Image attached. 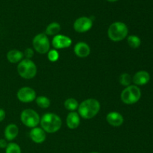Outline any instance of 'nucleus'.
<instances>
[{"label": "nucleus", "instance_id": "obj_16", "mask_svg": "<svg viewBox=\"0 0 153 153\" xmlns=\"http://www.w3.org/2000/svg\"><path fill=\"white\" fill-rule=\"evenodd\" d=\"M18 134H19V128H18V126L16 124H8V125L5 127V128H4V138H5L7 141H12V140H14V139L17 137Z\"/></svg>", "mask_w": 153, "mask_h": 153}, {"label": "nucleus", "instance_id": "obj_11", "mask_svg": "<svg viewBox=\"0 0 153 153\" xmlns=\"http://www.w3.org/2000/svg\"><path fill=\"white\" fill-rule=\"evenodd\" d=\"M29 137L34 143L40 144L43 143L46 139V133L41 127H34L29 132Z\"/></svg>", "mask_w": 153, "mask_h": 153}, {"label": "nucleus", "instance_id": "obj_7", "mask_svg": "<svg viewBox=\"0 0 153 153\" xmlns=\"http://www.w3.org/2000/svg\"><path fill=\"white\" fill-rule=\"evenodd\" d=\"M20 120L26 127L33 128L40 125V117L34 110L27 108L21 112Z\"/></svg>", "mask_w": 153, "mask_h": 153}, {"label": "nucleus", "instance_id": "obj_4", "mask_svg": "<svg viewBox=\"0 0 153 153\" xmlns=\"http://www.w3.org/2000/svg\"><path fill=\"white\" fill-rule=\"evenodd\" d=\"M16 70L19 76L25 79H34L37 73V67L35 63L31 59L26 58L18 63Z\"/></svg>", "mask_w": 153, "mask_h": 153}, {"label": "nucleus", "instance_id": "obj_8", "mask_svg": "<svg viewBox=\"0 0 153 153\" xmlns=\"http://www.w3.org/2000/svg\"><path fill=\"white\" fill-rule=\"evenodd\" d=\"M18 100L23 103H30L34 101L37 97L35 91L30 87H22L16 93Z\"/></svg>", "mask_w": 153, "mask_h": 153}, {"label": "nucleus", "instance_id": "obj_13", "mask_svg": "<svg viewBox=\"0 0 153 153\" xmlns=\"http://www.w3.org/2000/svg\"><path fill=\"white\" fill-rule=\"evenodd\" d=\"M73 52H74L75 55L79 58H87L91 54V47L85 42H78L74 46Z\"/></svg>", "mask_w": 153, "mask_h": 153}, {"label": "nucleus", "instance_id": "obj_25", "mask_svg": "<svg viewBox=\"0 0 153 153\" xmlns=\"http://www.w3.org/2000/svg\"><path fill=\"white\" fill-rule=\"evenodd\" d=\"M34 49L32 48H27L23 52V56L25 57L26 59H31L34 57Z\"/></svg>", "mask_w": 153, "mask_h": 153}, {"label": "nucleus", "instance_id": "obj_21", "mask_svg": "<svg viewBox=\"0 0 153 153\" xmlns=\"http://www.w3.org/2000/svg\"><path fill=\"white\" fill-rule=\"evenodd\" d=\"M35 102L38 107L43 109L48 108L51 105L50 100L45 96H39L36 97Z\"/></svg>", "mask_w": 153, "mask_h": 153}, {"label": "nucleus", "instance_id": "obj_27", "mask_svg": "<svg viewBox=\"0 0 153 153\" xmlns=\"http://www.w3.org/2000/svg\"><path fill=\"white\" fill-rule=\"evenodd\" d=\"M6 117L5 111L2 108H0V123L2 122Z\"/></svg>", "mask_w": 153, "mask_h": 153}, {"label": "nucleus", "instance_id": "obj_12", "mask_svg": "<svg viewBox=\"0 0 153 153\" xmlns=\"http://www.w3.org/2000/svg\"><path fill=\"white\" fill-rule=\"evenodd\" d=\"M150 74L145 70L137 72L132 77V82L136 86H143L150 81Z\"/></svg>", "mask_w": 153, "mask_h": 153}, {"label": "nucleus", "instance_id": "obj_19", "mask_svg": "<svg viewBox=\"0 0 153 153\" xmlns=\"http://www.w3.org/2000/svg\"><path fill=\"white\" fill-rule=\"evenodd\" d=\"M127 43H128V46L132 49H137L141 45V40L138 36L131 34V35H128L127 37Z\"/></svg>", "mask_w": 153, "mask_h": 153}, {"label": "nucleus", "instance_id": "obj_20", "mask_svg": "<svg viewBox=\"0 0 153 153\" xmlns=\"http://www.w3.org/2000/svg\"><path fill=\"white\" fill-rule=\"evenodd\" d=\"M79 102L74 98H68L64 101V107L67 110L71 111H76L79 108Z\"/></svg>", "mask_w": 153, "mask_h": 153}, {"label": "nucleus", "instance_id": "obj_24", "mask_svg": "<svg viewBox=\"0 0 153 153\" xmlns=\"http://www.w3.org/2000/svg\"><path fill=\"white\" fill-rule=\"evenodd\" d=\"M47 58L49 59V61L52 63L58 61V60L59 59V53H58V51L55 49H50L47 52Z\"/></svg>", "mask_w": 153, "mask_h": 153}, {"label": "nucleus", "instance_id": "obj_3", "mask_svg": "<svg viewBox=\"0 0 153 153\" xmlns=\"http://www.w3.org/2000/svg\"><path fill=\"white\" fill-rule=\"evenodd\" d=\"M128 28L123 22H114L110 25L108 29V36L114 42H120L128 37Z\"/></svg>", "mask_w": 153, "mask_h": 153}, {"label": "nucleus", "instance_id": "obj_5", "mask_svg": "<svg viewBox=\"0 0 153 153\" xmlns=\"http://www.w3.org/2000/svg\"><path fill=\"white\" fill-rule=\"evenodd\" d=\"M141 98V91L138 86L131 85L126 87L120 94L121 101L126 105H133L137 103Z\"/></svg>", "mask_w": 153, "mask_h": 153}, {"label": "nucleus", "instance_id": "obj_14", "mask_svg": "<svg viewBox=\"0 0 153 153\" xmlns=\"http://www.w3.org/2000/svg\"><path fill=\"white\" fill-rule=\"evenodd\" d=\"M106 120L111 126L119 127L123 124L124 117L119 112L111 111L106 116Z\"/></svg>", "mask_w": 153, "mask_h": 153}, {"label": "nucleus", "instance_id": "obj_26", "mask_svg": "<svg viewBox=\"0 0 153 153\" xmlns=\"http://www.w3.org/2000/svg\"><path fill=\"white\" fill-rule=\"evenodd\" d=\"M7 144H8V143H7V140L6 139H0V148L1 149H5L7 147Z\"/></svg>", "mask_w": 153, "mask_h": 153}, {"label": "nucleus", "instance_id": "obj_6", "mask_svg": "<svg viewBox=\"0 0 153 153\" xmlns=\"http://www.w3.org/2000/svg\"><path fill=\"white\" fill-rule=\"evenodd\" d=\"M32 46L34 51L44 55L50 50V41L45 33H40L34 36L32 40Z\"/></svg>", "mask_w": 153, "mask_h": 153}, {"label": "nucleus", "instance_id": "obj_23", "mask_svg": "<svg viewBox=\"0 0 153 153\" xmlns=\"http://www.w3.org/2000/svg\"><path fill=\"white\" fill-rule=\"evenodd\" d=\"M5 153H22V150L17 143H8L5 148Z\"/></svg>", "mask_w": 153, "mask_h": 153}, {"label": "nucleus", "instance_id": "obj_18", "mask_svg": "<svg viewBox=\"0 0 153 153\" xmlns=\"http://www.w3.org/2000/svg\"><path fill=\"white\" fill-rule=\"evenodd\" d=\"M61 29V25L57 22H52L46 26L45 34L47 36H55L59 34Z\"/></svg>", "mask_w": 153, "mask_h": 153}, {"label": "nucleus", "instance_id": "obj_15", "mask_svg": "<svg viewBox=\"0 0 153 153\" xmlns=\"http://www.w3.org/2000/svg\"><path fill=\"white\" fill-rule=\"evenodd\" d=\"M66 123L70 129H76L81 123V117L76 111H71L67 114Z\"/></svg>", "mask_w": 153, "mask_h": 153}, {"label": "nucleus", "instance_id": "obj_29", "mask_svg": "<svg viewBox=\"0 0 153 153\" xmlns=\"http://www.w3.org/2000/svg\"><path fill=\"white\" fill-rule=\"evenodd\" d=\"M90 153H100V152H90Z\"/></svg>", "mask_w": 153, "mask_h": 153}, {"label": "nucleus", "instance_id": "obj_28", "mask_svg": "<svg viewBox=\"0 0 153 153\" xmlns=\"http://www.w3.org/2000/svg\"><path fill=\"white\" fill-rule=\"evenodd\" d=\"M108 1H109V2H115V1H118V0H107Z\"/></svg>", "mask_w": 153, "mask_h": 153}, {"label": "nucleus", "instance_id": "obj_1", "mask_svg": "<svg viewBox=\"0 0 153 153\" xmlns=\"http://www.w3.org/2000/svg\"><path fill=\"white\" fill-rule=\"evenodd\" d=\"M101 105L98 100L93 98L87 99L79 104L78 113L83 119L91 120L98 114Z\"/></svg>", "mask_w": 153, "mask_h": 153}, {"label": "nucleus", "instance_id": "obj_22", "mask_svg": "<svg viewBox=\"0 0 153 153\" xmlns=\"http://www.w3.org/2000/svg\"><path fill=\"white\" fill-rule=\"evenodd\" d=\"M119 82L123 86L128 87L131 85L132 82V78L128 73H122L119 77Z\"/></svg>", "mask_w": 153, "mask_h": 153}, {"label": "nucleus", "instance_id": "obj_2", "mask_svg": "<svg viewBox=\"0 0 153 153\" xmlns=\"http://www.w3.org/2000/svg\"><path fill=\"white\" fill-rule=\"evenodd\" d=\"M40 127L46 133L53 134L59 131L62 126V120L55 113L48 112L40 118Z\"/></svg>", "mask_w": 153, "mask_h": 153}, {"label": "nucleus", "instance_id": "obj_17", "mask_svg": "<svg viewBox=\"0 0 153 153\" xmlns=\"http://www.w3.org/2000/svg\"><path fill=\"white\" fill-rule=\"evenodd\" d=\"M7 59L11 64H16L19 63L23 59V53L20 50L18 49H11L8 51L7 53Z\"/></svg>", "mask_w": 153, "mask_h": 153}, {"label": "nucleus", "instance_id": "obj_9", "mask_svg": "<svg viewBox=\"0 0 153 153\" xmlns=\"http://www.w3.org/2000/svg\"><path fill=\"white\" fill-rule=\"evenodd\" d=\"M93 20L88 16H81L76 19L73 23V28L76 32L85 33L93 27Z\"/></svg>", "mask_w": 153, "mask_h": 153}, {"label": "nucleus", "instance_id": "obj_10", "mask_svg": "<svg viewBox=\"0 0 153 153\" xmlns=\"http://www.w3.org/2000/svg\"><path fill=\"white\" fill-rule=\"evenodd\" d=\"M72 39L70 37L64 34H57L54 36L52 38V44L54 49H63L70 47L72 45Z\"/></svg>", "mask_w": 153, "mask_h": 153}]
</instances>
